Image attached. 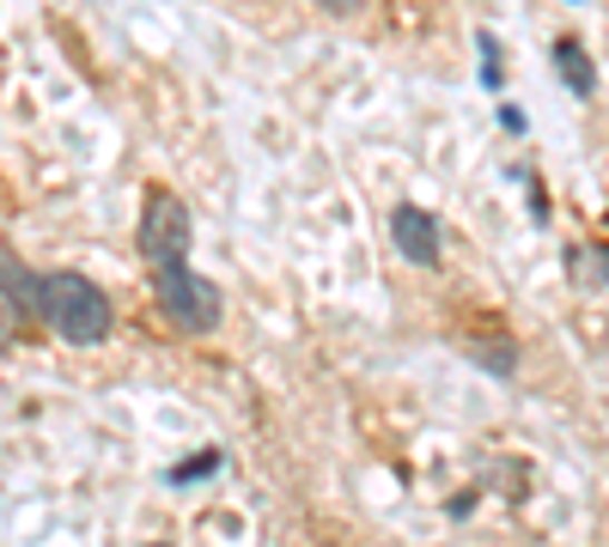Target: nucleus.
Here are the masks:
<instances>
[{
    "mask_svg": "<svg viewBox=\"0 0 609 547\" xmlns=\"http://www.w3.org/2000/svg\"><path fill=\"white\" fill-rule=\"evenodd\" d=\"M37 286H43V274H31L19 256L0 250V292H7L12 305H19V310H37Z\"/></svg>",
    "mask_w": 609,
    "mask_h": 547,
    "instance_id": "6",
    "label": "nucleus"
},
{
    "mask_svg": "<svg viewBox=\"0 0 609 547\" xmlns=\"http://www.w3.org/2000/svg\"><path fill=\"white\" fill-rule=\"evenodd\" d=\"M482 86L500 91V49H494V37H482Z\"/></svg>",
    "mask_w": 609,
    "mask_h": 547,
    "instance_id": "11",
    "label": "nucleus"
},
{
    "mask_svg": "<svg viewBox=\"0 0 609 547\" xmlns=\"http://www.w3.org/2000/svg\"><path fill=\"white\" fill-rule=\"evenodd\" d=\"M153 298H159V310L177 329H189V335L219 329V286L207 280V274H196L189 262H165L153 274Z\"/></svg>",
    "mask_w": 609,
    "mask_h": 547,
    "instance_id": "2",
    "label": "nucleus"
},
{
    "mask_svg": "<svg viewBox=\"0 0 609 547\" xmlns=\"http://www.w3.org/2000/svg\"><path fill=\"white\" fill-rule=\"evenodd\" d=\"M470 359L488 365L494 377H512L518 371V347L512 341H470Z\"/></svg>",
    "mask_w": 609,
    "mask_h": 547,
    "instance_id": "8",
    "label": "nucleus"
},
{
    "mask_svg": "<svg viewBox=\"0 0 609 547\" xmlns=\"http://www.w3.org/2000/svg\"><path fill=\"white\" fill-rule=\"evenodd\" d=\"M323 12H335V19H354V12H366V0H317Z\"/></svg>",
    "mask_w": 609,
    "mask_h": 547,
    "instance_id": "12",
    "label": "nucleus"
},
{
    "mask_svg": "<svg viewBox=\"0 0 609 547\" xmlns=\"http://www.w3.org/2000/svg\"><path fill=\"white\" fill-rule=\"evenodd\" d=\"M189 243H196V226H189V207L177 201L171 189H153L147 207H140V256L153 268L165 262H189Z\"/></svg>",
    "mask_w": 609,
    "mask_h": 547,
    "instance_id": "3",
    "label": "nucleus"
},
{
    "mask_svg": "<svg viewBox=\"0 0 609 547\" xmlns=\"http://www.w3.org/2000/svg\"><path fill=\"white\" fill-rule=\"evenodd\" d=\"M391 238H396V250H403V262L414 268H439V226H433V213L426 207H396L391 213Z\"/></svg>",
    "mask_w": 609,
    "mask_h": 547,
    "instance_id": "4",
    "label": "nucleus"
},
{
    "mask_svg": "<svg viewBox=\"0 0 609 547\" xmlns=\"http://www.w3.org/2000/svg\"><path fill=\"white\" fill-rule=\"evenodd\" d=\"M37 317H43L61 341L98 347L104 335H110L116 310H110V298H104L98 280H86V274H73V268H56V274H43V286H37Z\"/></svg>",
    "mask_w": 609,
    "mask_h": 547,
    "instance_id": "1",
    "label": "nucleus"
},
{
    "mask_svg": "<svg viewBox=\"0 0 609 547\" xmlns=\"http://www.w3.org/2000/svg\"><path fill=\"white\" fill-rule=\"evenodd\" d=\"M219 468V450H202V456H189L184 468H171V487H189V480H207Z\"/></svg>",
    "mask_w": 609,
    "mask_h": 547,
    "instance_id": "9",
    "label": "nucleus"
},
{
    "mask_svg": "<svg viewBox=\"0 0 609 547\" xmlns=\"http://www.w3.org/2000/svg\"><path fill=\"white\" fill-rule=\"evenodd\" d=\"M573 274H579V286H609V243H573Z\"/></svg>",
    "mask_w": 609,
    "mask_h": 547,
    "instance_id": "7",
    "label": "nucleus"
},
{
    "mask_svg": "<svg viewBox=\"0 0 609 547\" xmlns=\"http://www.w3.org/2000/svg\"><path fill=\"white\" fill-rule=\"evenodd\" d=\"M554 68H561L567 86H573V98H591V91H598V68H591V56L573 43V37H561V43H554Z\"/></svg>",
    "mask_w": 609,
    "mask_h": 547,
    "instance_id": "5",
    "label": "nucleus"
},
{
    "mask_svg": "<svg viewBox=\"0 0 609 547\" xmlns=\"http://www.w3.org/2000/svg\"><path fill=\"white\" fill-rule=\"evenodd\" d=\"M19 322H24V310L12 305L7 292H0V347H12V335H19Z\"/></svg>",
    "mask_w": 609,
    "mask_h": 547,
    "instance_id": "10",
    "label": "nucleus"
}]
</instances>
